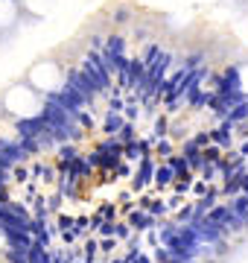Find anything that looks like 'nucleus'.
<instances>
[{
    "instance_id": "1",
    "label": "nucleus",
    "mask_w": 248,
    "mask_h": 263,
    "mask_svg": "<svg viewBox=\"0 0 248 263\" xmlns=\"http://www.w3.org/2000/svg\"><path fill=\"white\" fill-rule=\"evenodd\" d=\"M65 76H67L65 82L70 85V88H76V91H79L82 97H85V100H88L91 105H94L96 100H99V97H102V94H99V91L94 88V85H91V82L85 79V73L79 70V65H70V67H67V73H65Z\"/></svg>"
},
{
    "instance_id": "2",
    "label": "nucleus",
    "mask_w": 248,
    "mask_h": 263,
    "mask_svg": "<svg viewBox=\"0 0 248 263\" xmlns=\"http://www.w3.org/2000/svg\"><path fill=\"white\" fill-rule=\"evenodd\" d=\"M208 135H210V143H213L216 149H222V152L234 146V126H231L228 120H222L219 126H213Z\"/></svg>"
},
{
    "instance_id": "3",
    "label": "nucleus",
    "mask_w": 248,
    "mask_h": 263,
    "mask_svg": "<svg viewBox=\"0 0 248 263\" xmlns=\"http://www.w3.org/2000/svg\"><path fill=\"white\" fill-rule=\"evenodd\" d=\"M44 129H47V123H44L41 114H35V117H20V120L15 123V135H18V138H38Z\"/></svg>"
},
{
    "instance_id": "4",
    "label": "nucleus",
    "mask_w": 248,
    "mask_h": 263,
    "mask_svg": "<svg viewBox=\"0 0 248 263\" xmlns=\"http://www.w3.org/2000/svg\"><path fill=\"white\" fill-rule=\"evenodd\" d=\"M152 176H155V158L146 152L143 158L137 161V170H134V184H137V187H146V184L152 181Z\"/></svg>"
},
{
    "instance_id": "5",
    "label": "nucleus",
    "mask_w": 248,
    "mask_h": 263,
    "mask_svg": "<svg viewBox=\"0 0 248 263\" xmlns=\"http://www.w3.org/2000/svg\"><path fill=\"white\" fill-rule=\"evenodd\" d=\"M129 226H132L134 234H146V231H152V228H158V216L152 214H146L143 208L140 211H134L132 219H129Z\"/></svg>"
},
{
    "instance_id": "6",
    "label": "nucleus",
    "mask_w": 248,
    "mask_h": 263,
    "mask_svg": "<svg viewBox=\"0 0 248 263\" xmlns=\"http://www.w3.org/2000/svg\"><path fill=\"white\" fill-rule=\"evenodd\" d=\"M181 155H184V161H187V167H190V173H193V170H201V167H204V152H201V146H196V143H193L190 138L184 141Z\"/></svg>"
},
{
    "instance_id": "7",
    "label": "nucleus",
    "mask_w": 248,
    "mask_h": 263,
    "mask_svg": "<svg viewBox=\"0 0 248 263\" xmlns=\"http://www.w3.org/2000/svg\"><path fill=\"white\" fill-rule=\"evenodd\" d=\"M126 50H129V41H126V35H120V32H111V35H105L102 53H108V56H129Z\"/></svg>"
},
{
    "instance_id": "8",
    "label": "nucleus",
    "mask_w": 248,
    "mask_h": 263,
    "mask_svg": "<svg viewBox=\"0 0 248 263\" xmlns=\"http://www.w3.org/2000/svg\"><path fill=\"white\" fill-rule=\"evenodd\" d=\"M126 126V117L123 114H114V111H105L102 117V132H105V138H114L117 132Z\"/></svg>"
},
{
    "instance_id": "9",
    "label": "nucleus",
    "mask_w": 248,
    "mask_h": 263,
    "mask_svg": "<svg viewBox=\"0 0 248 263\" xmlns=\"http://www.w3.org/2000/svg\"><path fill=\"white\" fill-rule=\"evenodd\" d=\"M152 181L158 184V187H172V184H175V173L170 170V164H155Z\"/></svg>"
},
{
    "instance_id": "10",
    "label": "nucleus",
    "mask_w": 248,
    "mask_h": 263,
    "mask_svg": "<svg viewBox=\"0 0 248 263\" xmlns=\"http://www.w3.org/2000/svg\"><path fill=\"white\" fill-rule=\"evenodd\" d=\"M56 152H58V161H61V167H67V164L76 158V155H82V152H79V143H58Z\"/></svg>"
},
{
    "instance_id": "11",
    "label": "nucleus",
    "mask_w": 248,
    "mask_h": 263,
    "mask_svg": "<svg viewBox=\"0 0 248 263\" xmlns=\"http://www.w3.org/2000/svg\"><path fill=\"white\" fill-rule=\"evenodd\" d=\"M225 120H228L231 126L248 123V103H239V105H234V108H228V114H225Z\"/></svg>"
},
{
    "instance_id": "12",
    "label": "nucleus",
    "mask_w": 248,
    "mask_h": 263,
    "mask_svg": "<svg viewBox=\"0 0 248 263\" xmlns=\"http://www.w3.org/2000/svg\"><path fill=\"white\" fill-rule=\"evenodd\" d=\"M29 263H53V249H41V246H29Z\"/></svg>"
},
{
    "instance_id": "13",
    "label": "nucleus",
    "mask_w": 248,
    "mask_h": 263,
    "mask_svg": "<svg viewBox=\"0 0 248 263\" xmlns=\"http://www.w3.org/2000/svg\"><path fill=\"white\" fill-rule=\"evenodd\" d=\"M143 211L146 214H152V216H158V214H167L170 208L163 205V202H158V199H143Z\"/></svg>"
},
{
    "instance_id": "14",
    "label": "nucleus",
    "mask_w": 248,
    "mask_h": 263,
    "mask_svg": "<svg viewBox=\"0 0 248 263\" xmlns=\"http://www.w3.org/2000/svg\"><path fill=\"white\" fill-rule=\"evenodd\" d=\"M132 226H129V222H114V231H111V237H114V240H132Z\"/></svg>"
},
{
    "instance_id": "15",
    "label": "nucleus",
    "mask_w": 248,
    "mask_h": 263,
    "mask_svg": "<svg viewBox=\"0 0 248 263\" xmlns=\"http://www.w3.org/2000/svg\"><path fill=\"white\" fill-rule=\"evenodd\" d=\"M9 263H29V249H6Z\"/></svg>"
},
{
    "instance_id": "16",
    "label": "nucleus",
    "mask_w": 248,
    "mask_h": 263,
    "mask_svg": "<svg viewBox=\"0 0 248 263\" xmlns=\"http://www.w3.org/2000/svg\"><path fill=\"white\" fill-rule=\"evenodd\" d=\"M155 149H158V155H163V158H170L172 155V141L163 135V138H155Z\"/></svg>"
},
{
    "instance_id": "17",
    "label": "nucleus",
    "mask_w": 248,
    "mask_h": 263,
    "mask_svg": "<svg viewBox=\"0 0 248 263\" xmlns=\"http://www.w3.org/2000/svg\"><path fill=\"white\" fill-rule=\"evenodd\" d=\"M15 167H18V161L12 158L9 152H3V149H0V170H6V173H12Z\"/></svg>"
},
{
    "instance_id": "18",
    "label": "nucleus",
    "mask_w": 248,
    "mask_h": 263,
    "mask_svg": "<svg viewBox=\"0 0 248 263\" xmlns=\"http://www.w3.org/2000/svg\"><path fill=\"white\" fill-rule=\"evenodd\" d=\"M102 47H105V38H102V35H91V41H88V50L102 53Z\"/></svg>"
},
{
    "instance_id": "19",
    "label": "nucleus",
    "mask_w": 248,
    "mask_h": 263,
    "mask_svg": "<svg viewBox=\"0 0 248 263\" xmlns=\"http://www.w3.org/2000/svg\"><path fill=\"white\" fill-rule=\"evenodd\" d=\"M190 141L196 143V146H208V143H210V135H208V132H199V135H196V138H190Z\"/></svg>"
},
{
    "instance_id": "20",
    "label": "nucleus",
    "mask_w": 248,
    "mask_h": 263,
    "mask_svg": "<svg viewBox=\"0 0 248 263\" xmlns=\"http://www.w3.org/2000/svg\"><path fill=\"white\" fill-rule=\"evenodd\" d=\"M102 237H111V231H114V222H99V228H96Z\"/></svg>"
},
{
    "instance_id": "21",
    "label": "nucleus",
    "mask_w": 248,
    "mask_h": 263,
    "mask_svg": "<svg viewBox=\"0 0 248 263\" xmlns=\"http://www.w3.org/2000/svg\"><path fill=\"white\" fill-rule=\"evenodd\" d=\"M129 21V9H120L117 12V24H126Z\"/></svg>"
},
{
    "instance_id": "22",
    "label": "nucleus",
    "mask_w": 248,
    "mask_h": 263,
    "mask_svg": "<svg viewBox=\"0 0 248 263\" xmlns=\"http://www.w3.org/2000/svg\"><path fill=\"white\" fill-rule=\"evenodd\" d=\"M9 179H12V173H6V170H0V184H6Z\"/></svg>"
},
{
    "instance_id": "23",
    "label": "nucleus",
    "mask_w": 248,
    "mask_h": 263,
    "mask_svg": "<svg viewBox=\"0 0 248 263\" xmlns=\"http://www.w3.org/2000/svg\"><path fill=\"white\" fill-rule=\"evenodd\" d=\"M0 199H3V184H0Z\"/></svg>"
}]
</instances>
